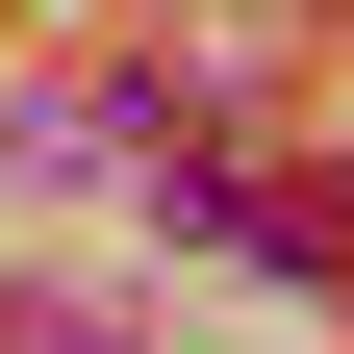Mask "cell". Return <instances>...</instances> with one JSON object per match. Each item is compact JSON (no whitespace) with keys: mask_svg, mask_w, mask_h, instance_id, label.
Masks as SVG:
<instances>
[{"mask_svg":"<svg viewBox=\"0 0 354 354\" xmlns=\"http://www.w3.org/2000/svg\"><path fill=\"white\" fill-rule=\"evenodd\" d=\"M0 354H127V329H102V304H51V279H26V304H0Z\"/></svg>","mask_w":354,"mask_h":354,"instance_id":"6da1fadb","label":"cell"}]
</instances>
